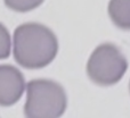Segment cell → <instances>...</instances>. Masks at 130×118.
Returning a JSON list of instances; mask_svg holds the SVG:
<instances>
[{"instance_id":"cell-5","label":"cell","mask_w":130,"mask_h":118,"mask_svg":"<svg viewBox=\"0 0 130 118\" xmlns=\"http://www.w3.org/2000/svg\"><path fill=\"white\" fill-rule=\"evenodd\" d=\"M107 11L118 29L130 31V0H110Z\"/></svg>"},{"instance_id":"cell-4","label":"cell","mask_w":130,"mask_h":118,"mask_svg":"<svg viewBox=\"0 0 130 118\" xmlns=\"http://www.w3.org/2000/svg\"><path fill=\"white\" fill-rule=\"evenodd\" d=\"M24 75L11 65H0V106L9 107L21 100L25 90Z\"/></svg>"},{"instance_id":"cell-3","label":"cell","mask_w":130,"mask_h":118,"mask_svg":"<svg viewBox=\"0 0 130 118\" xmlns=\"http://www.w3.org/2000/svg\"><path fill=\"white\" fill-rule=\"evenodd\" d=\"M128 69V61L120 48L105 42L96 47L87 61V75L99 86H112L122 80Z\"/></svg>"},{"instance_id":"cell-2","label":"cell","mask_w":130,"mask_h":118,"mask_svg":"<svg viewBox=\"0 0 130 118\" xmlns=\"http://www.w3.org/2000/svg\"><path fill=\"white\" fill-rule=\"evenodd\" d=\"M24 115L29 118H57L67 108V96L59 83L48 78H36L25 85Z\"/></svg>"},{"instance_id":"cell-6","label":"cell","mask_w":130,"mask_h":118,"mask_svg":"<svg viewBox=\"0 0 130 118\" xmlns=\"http://www.w3.org/2000/svg\"><path fill=\"white\" fill-rule=\"evenodd\" d=\"M45 0H4L5 5L16 13H27L40 7Z\"/></svg>"},{"instance_id":"cell-1","label":"cell","mask_w":130,"mask_h":118,"mask_svg":"<svg viewBox=\"0 0 130 118\" xmlns=\"http://www.w3.org/2000/svg\"><path fill=\"white\" fill-rule=\"evenodd\" d=\"M58 49L56 34L43 24L24 23L14 31V58L21 67L26 69L45 68L56 58Z\"/></svg>"},{"instance_id":"cell-8","label":"cell","mask_w":130,"mask_h":118,"mask_svg":"<svg viewBox=\"0 0 130 118\" xmlns=\"http://www.w3.org/2000/svg\"><path fill=\"white\" fill-rule=\"evenodd\" d=\"M129 92H130V81H129Z\"/></svg>"},{"instance_id":"cell-7","label":"cell","mask_w":130,"mask_h":118,"mask_svg":"<svg viewBox=\"0 0 130 118\" xmlns=\"http://www.w3.org/2000/svg\"><path fill=\"white\" fill-rule=\"evenodd\" d=\"M11 40L7 27L0 23V59H6L10 55Z\"/></svg>"}]
</instances>
